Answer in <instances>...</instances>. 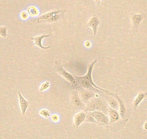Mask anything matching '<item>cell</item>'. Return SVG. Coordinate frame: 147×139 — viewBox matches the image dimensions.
<instances>
[{
    "instance_id": "cell-1",
    "label": "cell",
    "mask_w": 147,
    "mask_h": 139,
    "mask_svg": "<svg viewBox=\"0 0 147 139\" xmlns=\"http://www.w3.org/2000/svg\"><path fill=\"white\" fill-rule=\"evenodd\" d=\"M97 60L96 59V60H94V62H92L90 65H89L88 70H87V73L84 76H75V75H74V78H75L76 79V81H77V83H78L82 89H87V90L92 91H97V93H105L108 95L114 96L115 93H113L110 91H109L98 87V86L93 82V68H94V65H95V63H97Z\"/></svg>"
},
{
    "instance_id": "cell-2",
    "label": "cell",
    "mask_w": 147,
    "mask_h": 139,
    "mask_svg": "<svg viewBox=\"0 0 147 139\" xmlns=\"http://www.w3.org/2000/svg\"><path fill=\"white\" fill-rule=\"evenodd\" d=\"M89 123H97L99 125H106L110 123V119L108 116L102 111L95 110L89 112L88 114Z\"/></svg>"
},
{
    "instance_id": "cell-3",
    "label": "cell",
    "mask_w": 147,
    "mask_h": 139,
    "mask_svg": "<svg viewBox=\"0 0 147 139\" xmlns=\"http://www.w3.org/2000/svg\"><path fill=\"white\" fill-rule=\"evenodd\" d=\"M54 70L56 73H59L61 77H63V78L66 79L67 81H69L71 84L75 86L76 83H77V81H76V79L74 76V75L71 74L69 72L66 71V70L60 65L58 62H55L54 65Z\"/></svg>"
},
{
    "instance_id": "cell-4",
    "label": "cell",
    "mask_w": 147,
    "mask_h": 139,
    "mask_svg": "<svg viewBox=\"0 0 147 139\" xmlns=\"http://www.w3.org/2000/svg\"><path fill=\"white\" fill-rule=\"evenodd\" d=\"M84 110L86 112H92L95 110H100V111L104 112L105 110L107 111V108L106 107L105 104H104L101 100L99 99H94L92 100L90 103L87 104V107H85Z\"/></svg>"
},
{
    "instance_id": "cell-5",
    "label": "cell",
    "mask_w": 147,
    "mask_h": 139,
    "mask_svg": "<svg viewBox=\"0 0 147 139\" xmlns=\"http://www.w3.org/2000/svg\"><path fill=\"white\" fill-rule=\"evenodd\" d=\"M51 35V34L49 33L47 34V35H39V36H34V37H30L31 40L33 42V44L35 46H37L38 47L40 48L41 49H43V50H46V49H49L51 48V46H44L42 44V41H43V39L45 38H49L50 37Z\"/></svg>"
},
{
    "instance_id": "cell-6",
    "label": "cell",
    "mask_w": 147,
    "mask_h": 139,
    "mask_svg": "<svg viewBox=\"0 0 147 139\" xmlns=\"http://www.w3.org/2000/svg\"><path fill=\"white\" fill-rule=\"evenodd\" d=\"M61 12H66V10H52L49 12L43 14V15H40V16H39L38 18H37V22H38V23L44 22L45 21L47 20L48 19L51 18V17H53V15H56L58 13H61Z\"/></svg>"
},
{
    "instance_id": "cell-7",
    "label": "cell",
    "mask_w": 147,
    "mask_h": 139,
    "mask_svg": "<svg viewBox=\"0 0 147 139\" xmlns=\"http://www.w3.org/2000/svg\"><path fill=\"white\" fill-rule=\"evenodd\" d=\"M71 102L74 104V105L76 106L77 107H79L80 109H84L85 108V104H84L82 101L81 100L79 95L78 92L77 91H73L71 94Z\"/></svg>"
},
{
    "instance_id": "cell-8",
    "label": "cell",
    "mask_w": 147,
    "mask_h": 139,
    "mask_svg": "<svg viewBox=\"0 0 147 139\" xmlns=\"http://www.w3.org/2000/svg\"><path fill=\"white\" fill-rule=\"evenodd\" d=\"M18 98H19V106L21 110V113H22V116H25L30 106L29 102L21 94L20 92H18Z\"/></svg>"
},
{
    "instance_id": "cell-9",
    "label": "cell",
    "mask_w": 147,
    "mask_h": 139,
    "mask_svg": "<svg viewBox=\"0 0 147 139\" xmlns=\"http://www.w3.org/2000/svg\"><path fill=\"white\" fill-rule=\"evenodd\" d=\"M100 25V20H99L98 17L97 15H94V16L91 17L90 20H88L87 24V26L90 27L92 29L93 34L94 36L97 35V29H98V26Z\"/></svg>"
},
{
    "instance_id": "cell-10",
    "label": "cell",
    "mask_w": 147,
    "mask_h": 139,
    "mask_svg": "<svg viewBox=\"0 0 147 139\" xmlns=\"http://www.w3.org/2000/svg\"><path fill=\"white\" fill-rule=\"evenodd\" d=\"M144 14H137V13H132L131 15V20L132 22L133 27L135 30L138 31V28L140 26V24L142 22V20L144 18Z\"/></svg>"
},
{
    "instance_id": "cell-11",
    "label": "cell",
    "mask_w": 147,
    "mask_h": 139,
    "mask_svg": "<svg viewBox=\"0 0 147 139\" xmlns=\"http://www.w3.org/2000/svg\"><path fill=\"white\" fill-rule=\"evenodd\" d=\"M107 112L109 114V119H110V123H114L120 120L121 116H120L119 112L116 110V109L112 108L110 106L107 107Z\"/></svg>"
},
{
    "instance_id": "cell-12",
    "label": "cell",
    "mask_w": 147,
    "mask_h": 139,
    "mask_svg": "<svg viewBox=\"0 0 147 139\" xmlns=\"http://www.w3.org/2000/svg\"><path fill=\"white\" fill-rule=\"evenodd\" d=\"M87 117V114L84 112H80L77 113L74 117V125L76 128L80 127L83 123L86 120Z\"/></svg>"
},
{
    "instance_id": "cell-13",
    "label": "cell",
    "mask_w": 147,
    "mask_h": 139,
    "mask_svg": "<svg viewBox=\"0 0 147 139\" xmlns=\"http://www.w3.org/2000/svg\"><path fill=\"white\" fill-rule=\"evenodd\" d=\"M80 97L81 100L84 103H87L94 96H96L92 91L90 90H87V89H81L80 92Z\"/></svg>"
},
{
    "instance_id": "cell-14",
    "label": "cell",
    "mask_w": 147,
    "mask_h": 139,
    "mask_svg": "<svg viewBox=\"0 0 147 139\" xmlns=\"http://www.w3.org/2000/svg\"><path fill=\"white\" fill-rule=\"evenodd\" d=\"M116 99V100L118 101V105H119V114L120 116L122 119L125 118V114H126V107H125V103H124L123 101L122 100L121 97L118 96L117 93H115L114 96Z\"/></svg>"
},
{
    "instance_id": "cell-15",
    "label": "cell",
    "mask_w": 147,
    "mask_h": 139,
    "mask_svg": "<svg viewBox=\"0 0 147 139\" xmlns=\"http://www.w3.org/2000/svg\"><path fill=\"white\" fill-rule=\"evenodd\" d=\"M147 96V93L146 92H140L138 93L136 98L134 99V102H133V107L135 110H136L138 108V107L139 106L140 104L141 103L143 100L144 99V98Z\"/></svg>"
},
{
    "instance_id": "cell-16",
    "label": "cell",
    "mask_w": 147,
    "mask_h": 139,
    "mask_svg": "<svg viewBox=\"0 0 147 139\" xmlns=\"http://www.w3.org/2000/svg\"><path fill=\"white\" fill-rule=\"evenodd\" d=\"M28 15L30 17H37L39 14V11L38 8L35 7V6H30L28 8Z\"/></svg>"
},
{
    "instance_id": "cell-17",
    "label": "cell",
    "mask_w": 147,
    "mask_h": 139,
    "mask_svg": "<svg viewBox=\"0 0 147 139\" xmlns=\"http://www.w3.org/2000/svg\"><path fill=\"white\" fill-rule=\"evenodd\" d=\"M39 114L43 118L48 119L49 117H51V112L48 110H46V109H43V110H41L40 112H39Z\"/></svg>"
},
{
    "instance_id": "cell-18",
    "label": "cell",
    "mask_w": 147,
    "mask_h": 139,
    "mask_svg": "<svg viewBox=\"0 0 147 139\" xmlns=\"http://www.w3.org/2000/svg\"><path fill=\"white\" fill-rule=\"evenodd\" d=\"M50 85L51 83H49V81H45L43 82V83H42L38 89L39 91L43 92V91H46L49 87H50Z\"/></svg>"
},
{
    "instance_id": "cell-19",
    "label": "cell",
    "mask_w": 147,
    "mask_h": 139,
    "mask_svg": "<svg viewBox=\"0 0 147 139\" xmlns=\"http://www.w3.org/2000/svg\"><path fill=\"white\" fill-rule=\"evenodd\" d=\"M0 36L2 38H6L7 36V28L6 26H0Z\"/></svg>"
},
{
    "instance_id": "cell-20",
    "label": "cell",
    "mask_w": 147,
    "mask_h": 139,
    "mask_svg": "<svg viewBox=\"0 0 147 139\" xmlns=\"http://www.w3.org/2000/svg\"><path fill=\"white\" fill-rule=\"evenodd\" d=\"M118 101H115L114 99H110V101L108 102V106H110V107H112V108L116 109L118 107Z\"/></svg>"
},
{
    "instance_id": "cell-21",
    "label": "cell",
    "mask_w": 147,
    "mask_h": 139,
    "mask_svg": "<svg viewBox=\"0 0 147 139\" xmlns=\"http://www.w3.org/2000/svg\"><path fill=\"white\" fill-rule=\"evenodd\" d=\"M51 120L53 123H58L59 121V120H60V117H59V116L58 114H54L51 116Z\"/></svg>"
},
{
    "instance_id": "cell-22",
    "label": "cell",
    "mask_w": 147,
    "mask_h": 139,
    "mask_svg": "<svg viewBox=\"0 0 147 139\" xmlns=\"http://www.w3.org/2000/svg\"><path fill=\"white\" fill-rule=\"evenodd\" d=\"M20 17L22 20H27L28 18V17H29V15H28L27 11H22L20 13Z\"/></svg>"
},
{
    "instance_id": "cell-23",
    "label": "cell",
    "mask_w": 147,
    "mask_h": 139,
    "mask_svg": "<svg viewBox=\"0 0 147 139\" xmlns=\"http://www.w3.org/2000/svg\"><path fill=\"white\" fill-rule=\"evenodd\" d=\"M84 45H85V46L86 47H87V48H90V46H91V42H89V41H87V42H85V44H84Z\"/></svg>"
},
{
    "instance_id": "cell-24",
    "label": "cell",
    "mask_w": 147,
    "mask_h": 139,
    "mask_svg": "<svg viewBox=\"0 0 147 139\" xmlns=\"http://www.w3.org/2000/svg\"><path fill=\"white\" fill-rule=\"evenodd\" d=\"M144 128L147 130V122H146V123L144 124Z\"/></svg>"
},
{
    "instance_id": "cell-25",
    "label": "cell",
    "mask_w": 147,
    "mask_h": 139,
    "mask_svg": "<svg viewBox=\"0 0 147 139\" xmlns=\"http://www.w3.org/2000/svg\"><path fill=\"white\" fill-rule=\"evenodd\" d=\"M94 1H95V2L97 4H100V2H101V1L102 0H94Z\"/></svg>"
}]
</instances>
